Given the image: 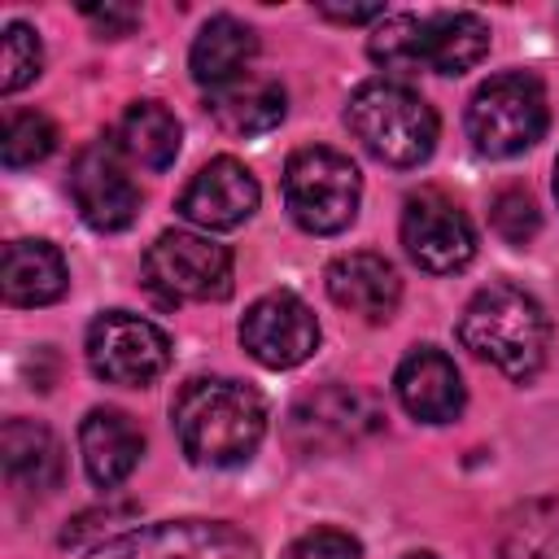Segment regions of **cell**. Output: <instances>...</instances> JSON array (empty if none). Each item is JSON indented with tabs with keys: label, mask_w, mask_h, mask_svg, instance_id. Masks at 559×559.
<instances>
[{
	"label": "cell",
	"mask_w": 559,
	"mask_h": 559,
	"mask_svg": "<svg viewBox=\"0 0 559 559\" xmlns=\"http://www.w3.org/2000/svg\"><path fill=\"white\" fill-rule=\"evenodd\" d=\"M384 428V406L376 393L354 384H323L293 402L288 411V441L301 454H341Z\"/></svg>",
	"instance_id": "ba28073f"
},
{
	"label": "cell",
	"mask_w": 559,
	"mask_h": 559,
	"mask_svg": "<svg viewBox=\"0 0 559 559\" xmlns=\"http://www.w3.org/2000/svg\"><path fill=\"white\" fill-rule=\"evenodd\" d=\"M502 559H559V533L555 511L546 502H533L520 511V520L507 528Z\"/></svg>",
	"instance_id": "d4e9b609"
},
{
	"label": "cell",
	"mask_w": 559,
	"mask_h": 559,
	"mask_svg": "<svg viewBox=\"0 0 559 559\" xmlns=\"http://www.w3.org/2000/svg\"><path fill=\"white\" fill-rule=\"evenodd\" d=\"M87 367L105 384L144 389L170 367V336L131 310H105L87 328Z\"/></svg>",
	"instance_id": "30bf717a"
},
{
	"label": "cell",
	"mask_w": 559,
	"mask_h": 559,
	"mask_svg": "<svg viewBox=\"0 0 559 559\" xmlns=\"http://www.w3.org/2000/svg\"><path fill=\"white\" fill-rule=\"evenodd\" d=\"M345 127L354 140L384 166H419L437 148V114L432 105L397 83V79H371L362 83L345 105Z\"/></svg>",
	"instance_id": "277c9868"
},
{
	"label": "cell",
	"mask_w": 559,
	"mask_h": 559,
	"mask_svg": "<svg viewBox=\"0 0 559 559\" xmlns=\"http://www.w3.org/2000/svg\"><path fill=\"white\" fill-rule=\"evenodd\" d=\"M83 17L100 31V39H118V35H127V31H135V22H140V9H131V4H87L83 9Z\"/></svg>",
	"instance_id": "83f0119b"
},
{
	"label": "cell",
	"mask_w": 559,
	"mask_h": 559,
	"mask_svg": "<svg viewBox=\"0 0 559 559\" xmlns=\"http://www.w3.org/2000/svg\"><path fill=\"white\" fill-rule=\"evenodd\" d=\"M183 454L201 467H240L266 437V402L253 384L227 376H197L170 406Z\"/></svg>",
	"instance_id": "6da1fadb"
},
{
	"label": "cell",
	"mask_w": 559,
	"mask_h": 559,
	"mask_svg": "<svg viewBox=\"0 0 559 559\" xmlns=\"http://www.w3.org/2000/svg\"><path fill=\"white\" fill-rule=\"evenodd\" d=\"M402 559H437V555H428V550H411V555H402Z\"/></svg>",
	"instance_id": "f546056e"
},
{
	"label": "cell",
	"mask_w": 559,
	"mask_h": 559,
	"mask_svg": "<svg viewBox=\"0 0 559 559\" xmlns=\"http://www.w3.org/2000/svg\"><path fill=\"white\" fill-rule=\"evenodd\" d=\"M489 223H493V231L507 240V245H528L533 236H537V227H542V214H537V205H533V197L524 192V188H502L498 197H493V205H489Z\"/></svg>",
	"instance_id": "484cf974"
},
{
	"label": "cell",
	"mask_w": 559,
	"mask_h": 559,
	"mask_svg": "<svg viewBox=\"0 0 559 559\" xmlns=\"http://www.w3.org/2000/svg\"><path fill=\"white\" fill-rule=\"evenodd\" d=\"M367 52L384 70H428L463 74L489 52V26L480 13L441 9V13H384L367 39Z\"/></svg>",
	"instance_id": "3957f363"
},
{
	"label": "cell",
	"mask_w": 559,
	"mask_h": 559,
	"mask_svg": "<svg viewBox=\"0 0 559 559\" xmlns=\"http://www.w3.org/2000/svg\"><path fill=\"white\" fill-rule=\"evenodd\" d=\"M253 52H258L253 26H245V22L231 17V13H218V17H210V22L197 31V39H192V48H188V70H192V79H197L201 87L214 92V87H223V83L249 74L245 66L253 61Z\"/></svg>",
	"instance_id": "ffe728a7"
},
{
	"label": "cell",
	"mask_w": 559,
	"mask_h": 559,
	"mask_svg": "<svg viewBox=\"0 0 559 559\" xmlns=\"http://www.w3.org/2000/svg\"><path fill=\"white\" fill-rule=\"evenodd\" d=\"M52 148H57V127H52L48 114H39V109L9 114L4 135H0V157H4L9 170H22V166L44 162Z\"/></svg>",
	"instance_id": "603a6c76"
},
{
	"label": "cell",
	"mask_w": 559,
	"mask_h": 559,
	"mask_svg": "<svg viewBox=\"0 0 559 559\" xmlns=\"http://www.w3.org/2000/svg\"><path fill=\"white\" fill-rule=\"evenodd\" d=\"M87 559H258V542L227 520H162L92 546Z\"/></svg>",
	"instance_id": "9c48e42d"
},
{
	"label": "cell",
	"mask_w": 559,
	"mask_h": 559,
	"mask_svg": "<svg viewBox=\"0 0 559 559\" xmlns=\"http://www.w3.org/2000/svg\"><path fill=\"white\" fill-rule=\"evenodd\" d=\"M550 105L537 74L507 70L476 87L467 105V135L485 157H515L546 135Z\"/></svg>",
	"instance_id": "8992f818"
},
{
	"label": "cell",
	"mask_w": 559,
	"mask_h": 559,
	"mask_svg": "<svg viewBox=\"0 0 559 559\" xmlns=\"http://www.w3.org/2000/svg\"><path fill=\"white\" fill-rule=\"evenodd\" d=\"M258 197H262L258 192V179H253V170L245 162H236V157H210L183 183L175 210L188 223L205 227V231H231V227H240L258 210Z\"/></svg>",
	"instance_id": "5bb4252c"
},
{
	"label": "cell",
	"mask_w": 559,
	"mask_h": 559,
	"mask_svg": "<svg viewBox=\"0 0 559 559\" xmlns=\"http://www.w3.org/2000/svg\"><path fill=\"white\" fill-rule=\"evenodd\" d=\"M144 284L162 306L231 297V249L201 231H162L144 253Z\"/></svg>",
	"instance_id": "52a82bcc"
},
{
	"label": "cell",
	"mask_w": 559,
	"mask_h": 559,
	"mask_svg": "<svg viewBox=\"0 0 559 559\" xmlns=\"http://www.w3.org/2000/svg\"><path fill=\"white\" fill-rule=\"evenodd\" d=\"M0 459L9 480L31 493H52L66 472L61 441L52 437L48 424H35V419H9L0 428Z\"/></svg>",
	"instance_id": "44dd1931"
},
{
	"label": "cell",
	"mask_w": 559,
	"mask_h": 559,
	"mask_svg": "<svg viewBox=\"0 0 559 559\" xmlns=\"http://www.w3.org/2000/svg\"><path fill=\"white\" fill-rule=\"evenodd\" d=\"M402 245L428 275H454L476 258V231L467 214L437 188H419L402 205Z\"/></svg>",
	"instance_id": "8fae6325"
},
{
	"label": "cell",
	"mask_w": 559,
	"mask_h": 559,
	"mask_svg": "<svg viewBox=\"0 0 559 559\" xmlns=\"http://www.w3.org/2000/svg\"><path fill=\"white\" fill-rule=\"evenodd\" d=\"M44 70V44L26 22H9L4 26V44H0V92L13 96L26 83H35Z\"/></svg>",
	"instance_id": "cb8c5ba5"
},
{
	"label": "cell",
	"mask_w": 559,
	"mask_h": 559,
	"mask_svg": "<svg viewBox=\"0 0 559 559\" xmlns=\"http://www.w3.org/2000/svg\"><path fill=\"white\" fill-rule=\"evenodd\" d=\"M362 201V175L358 166L323 144L297 148L284 166V205L293 223L310 236H336L354 223Z\"/></svg>",
	"instance_id": "5b68a950"
},
{
	"label": "cell",
	"mask_w": 559,
	"mask_h": 559,
	"mask_svg": "<svg viewBox=\"0 0 559 559\" xmlns=\"http://www.w3.org/2000/svg\"><path fill=\"white\" fill-rule=\"evenodd\" d=\"M323 284H328V297L349 310V314H362L367 323H384L393 319L397 301H402V280L393 271L389 258L380 253H341L328 262L323 271Z\"/></svg>",
	"instance_id": "2e32d148"
},
{
	"label": "cell",
	"mask_w": 559,
	"mask_h": 559,
	"mask_svg": "<svg viewBox=\"0 0 559 559\" xmlns=\"http://www.w3.org/2000/svg\"><path fill=\"white\" fill-rule=\"evenodd\" d=\"M319 17H332V22H380L384 17V4H319Z\"/></svg>",
	"instance_id": "f1b7e54d"
},
{
	"label": "cell",
	"mask_w": 559,
	"mask_h": 559,
	"mask_svg": "<svg viewBox=\"0 0 559 559\" xmlns=\"http://www.w3.org/2000/svg\"><path fill=\"white\" fill-rule=\"evenodd\" d=\"M79 454H83V467H87L92 485L114 489L135 472V463L144 454V437H140V428L131 424L127 411L96 406L79 424Z\"/></svg>",
	"instance_id": "e0dca14e"
},
{
	"label": "cell",
	"mask_w": 559,
	"mask_h": 559,
	"mask_svg": "<svg viewBox=\"0 0 559 559\" xmlns=\"http://www.w3.org/2000/svg\"><path fill=\"white\" fill-rule=\"evenodd\" d=\"M179 118L162 105V100H135L127 105V114L118 118L114 144L122 148V157L148 166V170H166L179 157Z\"/></svg>",
	"instance_id": "7402d4cb"
},
{
	"label": "cell",
	"mask_w": 559,
	"mask_h": 559,
	"mask_svg": "<svg viewBox=\"0 0 559 559\" xmlns=\"http://www.w3.org/2000/svg\"><path fill=\"white\" fill-rule=\"evenodd\" d=\"M240 345L253 362L271 371H288L319 349V319L297 293H266L240 319Z\"/></svg>",
	"instance_id": "7c38bea8"
},
{
	"label": "cell",
	"mask_w": 559,
	"mask_h": 559,
	"mask_svg": "<svg viewBox=\"0 0 559 559\" xmlns=\"http://www.w3.org/2000/svg\"><path fill=\"white\" fill-rule=\"evenodd\" d=\"M393 389H397V402L406 406V415H415L424 424H450L467 402L454 358L432 345H419L402 358Z\"/></svg>",
	"instance_id": "9a60e30c"
},
{
	"label": "cell",
	"mask_w": 559,
	"mask_h": 559,
	"mask_svg": "<svg viewBox=\"0 0 559 559\" xmlns=\"http://www.w3.org/2000/svg\"><path fill=\"white\" fill-rule=\"evenodd\" d=\"M358 555H362L358 542H354L349 533H341V528L301 533V537L284 550V559H358Z\"/></svg>",
	"instance_id": "4316f807"
},
{
	"label": "cell",
	"mask_w": 559,
	"mask_h": 559,
	"mask_svg": "<svg viewBox=\"0 0 559 559\" xmlns=\"http://www.w3.org/2000/svg\"><path fill=\"white\" fill-rule=\"evenodd\" d=\"M205 109H210L218 131H227L236 140H249V135H266V131H275L284 122L288 96L266 74H240V79L214 87L205 96Z\"/></svg>",
	"instance_id": "ac0fdd59"
},
{
	"label": "cell",
	"mask_w": 559,
	"mask_h": 559,
	"mask_svg": "<svg viewBox=\"0 0 559 559\" xmlns=\"http://www.w3.org/2000/svg\"><path fill=\"white\" fill-rule=\"evenodd\" d=\"M70 288V271L48 240H9L0 258V293L9 306H52Z\"/></svg>",
	"instance_id": "d6986e66"
},
{
	"label": "cell",
	"mask_w": 559,
	"mask_h": 559,
	"mask_svg": "<svg viewBox=\"0 0 559 559\" xmlns=\"http://www.w3.org/2000/svg\"><path fill=\"white\" fill-rule=\"evenodd\" d=\"M555 197H559V162H555Z\"/></svg>",
	"instance_id": "4dcf8cb0"
},
{
	"label": "cell",
	"mask_w": 559,
	"mask_h": 559,
	"mask_svg": "<svg viewBox=\"0 0 559 559\" xmlns=\"http://www.w3.org/2000/svg\"><path fill=\"white\" fill-rule=\"evenodd\" d=\"M459 341L489 367L511 380H528L542 371L550 349V319L533 293L520 284H485L459 314Z\"/></svg>",
	"instance_id": "7a4b0ae2"
},
{
	"label": "cell",
	"mask_w": 559,
	"mask_h": 559,
	"mask_svg": "<svg viewBox=\"0 0 559 559\" xmlns=\"http://www.w3.org/2000/svg\"><path fill=\"white\" fill-rule=\"evenodd\" d=\"M70 197L87 227L96 231H122L140 214V188L131 183L122 166V148L114 140L87 144L70 166Z\"/></svg>",
	"instance_id": "4fadbf2b"
}]
</instances>
